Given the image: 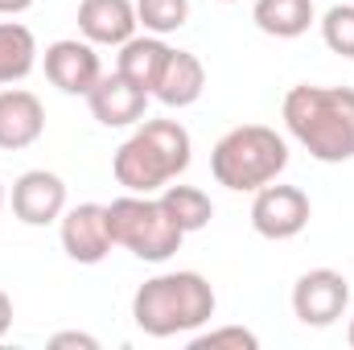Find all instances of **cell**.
Returning <instances> with one entry per match:
<instances>
[{
	"label": "cell",
	"mask_w": 354,
	"mask_h": 350,
	"mask_svg": "<svg viewBox=\"0 0 354 350\" xmlns=\"http://www.w3.org/2000/svg\"><path fill=\"white\" fill-rule=\"evenodd\" d=\"M202 91H206V71H202V62H198L189 50H169V58H165V66H161V79H157L153 95H157L165 107H189V103L202 99Z\"/></svg>",
	"instance_id": "5bb4252c"
},
{
	"label": "cell",
	"mask_w": 354,
	"mask_h": 350,
	"mask_svg": "<svg viewBox=\"0 0 354 350\" xmlns=\"http://www.w3.org/2000/svg\"><path fill=\"white\" fill-rule=\"evenodd\" d=\"M136 0H83L79 4V33L91 46H124L136 37Z\"/></svg>",
	"instance_id": "4fadbf2b"
},
{
	"label": "cell",
	"mask_w": 354,
	"mask_h": 350,
	"mask_svg": "<svg viewBox=\"0 0 354 350\" xmlns=\"http://www.w3.org/2000/svg\"><path fill=\"white\" fill-rule=\"evenodd\" d=\"M8 326H12V301H8V293L0 288V338L8 334Z\"/></svg>",
	"instance_id": "603a6c76"
},
{
	"label": "cell",
	"mask_w": 354,
	"mask_h": 350,
	"mask_svg": "<svg viewBox=\"0 0 354 350\" xmlns=\"http://www.w3.org/2000/svg\"><path fill=\"white\" fill-rule=\"evenodd\" d=\"M46 132V107L33 91L8 87L0 91V149L17 153L29 149L37 136Z\"/></svg>",
	"instance_id": "7c38bea8"
},
{
	"label": "cell",
	"mask_w": 354,
	"mask_h": 350,
	"mask_svg": "<svg viewBox=\"0 0 354 350\" xmlns=\"http://www.w3.org/2000/svg\"><path fill=\"white\" fill-rule=\"evenodd\" d=\"M189 347H194V350H223V347L256 350V347H260V338H256L252 330H243V326H223V330H206V334L189 338Z\"/></svg>",
	"instance_id": "44dd1931"
},
{
	"label": "cell",
	"mask_w": 354,
	"mask_h": 350,
	"mask_svg": "<svg viewBox=\"0 0 354 350\" xmlns=\"http://www.w3.org/2000/svg\"><path fill=\"white\" fill-rule=\"evenodd\" d=\"M309 194L297 190V185H260L256 190V202H252V227L256 235L264 239H292L309 227Z\"/></svg>",
	"instance_id": "52a82bcc"
},
{
	"label": "cell",
	"mask_w": 354,
	"mask_h": 350,
	"mask_svg": "<svg viewBox=\"0 0 354 350\" xmlns=\"http://www.w3.org/2000/svg\"><path fill=\"white\" fill-rule=\"evenodd\" d=\"M107 227H111V243L128 248L136 260L161 264L169 260L185 231L169 219V210L161 206V198H149V194H124L107 206Z\"/></svg>",
	"instance_id": "5b68a950"
},
{
	"label": "cell",
	"mask_w": 354,
	"mask_h": 350,
	"mask_svg": "<svg viewBox=\"0 0 354 350\" xmlns=\"http://www.w3.org/2000/svg\"><path fill=\"white\" fill-rule=\"evenodd\" d=\"M189 132L177 120H140V128L115 149V181L128 194H157L189 169Z\"/></svg>",
	"instance_id": "3957f363"
},
{
	"label": "cell",
	"mask_w": 354,
	"mask_h": 350,
	"mask_svg": "<svg viewBox=\"0 0 354 350\" xmlns=\"http://www.w3.org/2000/svg\"><path fill=\"white\" fill-rule=\"evenodd\" d=\"M136 21L145 25V33H177L189 21V0H136Z\"/></svg>",
	"instance_id": "d6986e66"
},
{
	"label": "cell",
	"mask_w": 354,
	"mask_h": 350,
	"mask_svg": "<svg viewBox=\"0 0 354 350\" xmlns=\"http://www.w3.org/2000/svg\"><path fill=\"white\" fill-rule=\"evenodd\" d=\"M284 165H288V145L276 128H264V124L231 128L210 153L214 181L235 190V194H252L268 181H276L284 174Z\"/></svg>",
	"instance_id": "277c9868"
},
{
	"label": "cell",
	"mask_w": 354,
	"mask_h": 350,
	"mask_svg": "<svg viewBox=\"0 0 354 350\" xmlns=\"http://www.w3.org/2000/svg\"><path fill=\"white\" fill-rule=\"evenodd\" d=\"M252 21L264 29L268 37H301L313 25V0H256Z\"/></svg>",
	"instance_id": "2e32d148"
},
{
	"label": "cell",
	"mask_w": 354,
	"mask_h": 350,
	"mask_svg": "<svg viewBox=\"0 0 354 350\" xmlns=\"http://www.w3.org/2000/svg\"><path fill=\"white\" fill-rule=\"evenodd\" d=\"M165 58H169V46H165L157 33H145V37H128V42L120 46V62H115V71H120L132 87H140V91L153 95L157 79H161Z\"/></svg>",
	"instance_id": "9a60e30c"
},
{
	"label": "cell",
	"mask_w": 354,
	"mask_h": 350,
	"mask_svg": "<svg viewBox=\"0 0 354 350\" xmlns=\"http://www.w3.org/2000/svg\"><path fill=\"white\" fill-rule=\"evenodd\" d=\"M284 128L292 140L326 165L354 161V91L351 87H292L284 95Z\"/></svg>",
	"instance_id": "6da1fadb"
},
{
	"label": "cell",
	"mask_w": 354,
	"mask_h": 350,
	"mask_svg": "<svg viewBox=\"0 0 354 350\" xmlns=\"http://www.w3.org/2000/svg\"><path fill=\"white\" fill-rule=\"evenodd\" d=\"M346 301H351V284L334 268H313L292 284V313L301 326H313V330L334 326L346 313Z\"/></svg>",
	"instance_id": "8992f818"
},
{
	"label": "cell",
	"mask_w": 354,
	"mask_h": 350,
	"mask_svg": "<svg viewBox=\"0 0 354 350\" xmlns=\"http://www.w3.org/2000/svg\"><path fill=\"white\" fill-rule=\"evenodd\" d=\"M227 4H235V0H227Z\"/></svg>",
	"instance_id": "4316f807"
},
{
	"label": "cell",
	"mask_w": 354,
	"mask_h": 350,
	"mask_svg": "<svg viewBox=\"0 0 354 350\" xmlns=\"http://www.w3.org/2000/svg\"><path fill=\"white\" fill-rule=\"evenodd\" d=\"M161 206L169 210V219H174L185 235L189 231H202L214 219V206H210V198L198 185H165L161 190Z\"/></svg>",
	"instance_id": "ac0fdd59"
},
{
	"label": "cell",
	"mask_w": 354,
	"mask_h": 350,
	"mask_svg": "<svg viewBox=\"0 0 354 350\" xmlns=\"http://www.w3.org/2000/svg\"><path fill=\"white\" fill-rule=\"evenodd\" d=\"M0 206H4V190H0Z\"/></svg>",
	"instance_id": "484cf974"
},
{
	"label": "cell",
	"mask_w": 354,
	"mask_h": 350,
	"mask_svg": "<svg viewBox=\"0 0 354 350\" xmlns=\"http://www.w3.org/2000/svg\"><path fill=\"white\" fill-rule=\"evenodd\" d=\"M37 66V42L21 21H0V87L21 83Z\"/></svg>",
	"instance_id": "e0dca14e"
},
{
	"label": "cell",
	"mask_w": 354,
	"mask_h": 350,
	"mask_svg": "<svg viewBox=\"0 0 354 350\" xmlns=\"http://www.w3.org/2000/svg\"><path fill=\"white\" fill-rule=\"evenodd\" d=\"M91 116L103 124V128H132L145 120L149 111V91L132 87L120 71L115 75H99V83L87 91Z\"/></svg>",
	"instance_id": "8fae6325"
},
{
	"label": "cell",
	"mask_w": 354,
	"mask_h": 350,
	"mask_svg": "<svg viewBox=\"0 0 354 350\" xmlns=\"http://www.w3.org/2000/svg\"><path fill=\"white\" fill-rule=\"evenodd\" d=\"M29 4H33V0H0V12H4V17H17V12H25Z\"/></svg>",
	"instance_id": "cb8c5ba5"
},
{
	"label": "cell",
	"mask_w": 354,
	"mask_h": 350,
	"mask_svg": "<svg viewBox=\"0 0 354 350\" xmlns=\"http://www.w3.org/2000/svg\"><path fill=\"white\" fill-rule=\"evenodd\" d=\"M132 317L149 338H174L214 317V288L202 272H161L132 297Z\"/></svg>",
	"instance_id": "7a4b0ae2"
},
{
	"label": "cell",
	"mask_w": 354,
	"mask_h": 350,
	"mask_svg": "<svg viewBox=\"0 0 354 350\" xmlns=\"http://www.w3.org/2000/svg\"><path fill=\"white\" fill-rule=\"evenodd\" d=\"M66 210V181L50 169H29L12 181V214L25 227H50Z\"/></svg>",
	"instance_id": "9c48e42d"
},
{
	"label": "cell",
	"mask_w": 354,
	"mask_h": 350,
	"mask_svg": "<svg viewBox=\"0 0 354 350\" xmlns=\"http://www.w3.org/2000/svg\"><path fill=\"white\" fill-rule=\"evenodd\" d=\"M103 66H99V54L87 37H62L54 46H46V79L62 95H87L99 83Z\"/></svg>",
	"instance_id": "30bf717a"
},
{
	"label": "cell",
	"mask_w": 354,
	"mask_h": 350,
	"mask_svg": "<svg viewBox=\"0 0 354 350\" xmlns=\"http://www.w3.org/2000/svg\"><path fill=\"white\" fill-rule=\"evenodd\" d=\"M58 235H62V252L75 264H99L107 260L111 243V227H107V206L99 202H79L71 210H62L58 219Z\"/></svg>",
	"instance_id": "ba28073f"
},
{
	"label": "cell",
	"mask_w": 354,
	"mask_h": 350,
	"mask_svg": "<svg viewBox=\"0 0 354 350\" xmlns=\"http://www.w3.org/2000/svg\"><path fill=\"white\" fill-rule=\"evenodd\" d=\"M346 338H351V347H354V317H351V330H346Z\"/></svg>",
	"instance_id": "d4e9b609"
},
{
	"label": "cell",
	"mask_w": 354,
	"mask_h": 350,
	"mask_svg": "<svg viewBox=\"0 0 354 350\" xmlns=\"http://www.w3.org/2000/svg\"><path fill=\"white\" fill-rule=\"evenodd\" d=\"M54 347H87V350H95L99 342H95L91 334H54Z\"/></svg>",
	"instance_id": "7402d4cb"
},
{
	"label": "cell",
	"mask_w": 354,
	"mask_h": 350,
	"mask_svg": "<svg viewBox=\"0 0 354 350\" xmlns=\"http://www.w3.org/2000/svg\"><path fill=\"white\" fill-rule=\"evenodd\" d=\"M322 42L342 54V58H354V0L351 4H334L326 17H322Z\"/></svg>",
	"instance_id": "ffe728a7"
}]
</instances>
